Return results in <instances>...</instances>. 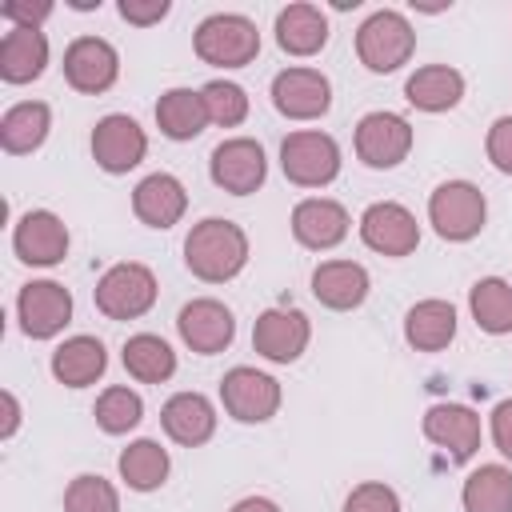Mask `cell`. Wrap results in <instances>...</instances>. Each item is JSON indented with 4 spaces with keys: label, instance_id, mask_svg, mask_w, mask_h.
Here are the masks:
<instances>
[{
    "label": "cell",
    "instance_id": "1",
    "mask_svg": "<svg viewBox=\"0 0 512 512\" xmlns=\"http://www.w3.org/2000/svg\"><path fill=\"white\" fill-rule=\"evenodd\" d=\"M184 264L204 284L236 280L244 272V264H248V236H244V228L236 220H224V216H204L184 236Z\"/></svg>",
    "mask_w": 512,
    "mask_h": 512
},
{
    "label": "cell",
    "instance_id": "2",
    "mask_svg": "<svg viewBox=\"0 0 512 512\" xmlns=\"http://www.w3.org/2000/svg\"><path fill=\"white\" fill-rule=\"evenodd\" d=\"M192 48L212 68H244L260 52V32L240 12H212V16H204L196 24Z\"/></svg>",
    "mask_w": 512,
    "mask_h": 512
},
{
    "label": "cell",
    "instance_id": "3",
    "mask_svg": "<svg viewBox=\"0 0 512 512\" xmlns=\"http://www.w3.org/2000/svg\"><path fill=\"white\" fill-rule=\"evenodd\" d=\"M488 220V200L472 180H444L428 196V224L436 228L440 240L464 244L484 232Z\"/></svg>",
    "mask_w": 512,
    "mask_h": 512
},
{
    "label": "cell",
    "instance_id": "4",
    "mask_svg": "<svg viewBox=\"0 0 512 512\" xmlns=\"http://www.w3.org/2000/svg\"><path fill=\"white\" fill-rule=\"evenodd\" d=\"M412 52H416V32L408 16L396 8H380L356 28V56L368 72H380V76L396 72L412 60Z\"/></svg>",
    "mask_w": 512,
    "mask_h": 512
},
{
    "label": "cell",
    "instance_id": "5",
    "mask_svg": "<svg viewBox=\"0 0 512 512\" xmlns=\"http://www.w3.org/2000/svg\"><path fill=\"white\" fill-rule=\"evenodd\" d=\"M280 168L296 188H324L340 176V144L320 128L288 132L280 144Z\"/></svg>",
    "mask_w": 512,
    "mask_h": 512
},
{
    "label": "cell",
    "instance_id": "6",
    "mask_svg": "<svg viewBox=\"0 0 512 512\" xmlns=\"http://www.w3.org/2000/svg\"><path fill=\"white\" fill-rule=\"evenodd\" d=\"M156 276L148 264H136V260H120L112 264L100 280H96V308L108 316V320H140L152 304H156Z\"/></svg>",
    "mask_w": 512,
    "mask_h": 512
},
{
    "label": "cell",
    "instance_id": "7",
    "mask_svg": "<svg viewBox=\"0 0 512 512\" xmlns=\"http://www.w3.org/2000/svg\"><path fill=\"white\" fill-rule=\"evenodd\" d=\"M220 404L240 424H264L280 412V380L260 368L236 364L220 380Z\"/></svg>",
    "mask_w": 512,
    "mask_h": 512
},
{
    "label": "cell",
    "instance_id": "8",
    "mask_svg": "<svg viewBox=\"0 0 512 512\" xmlns=\"http://www.w3.org/2000/svg\"><path fill=\"white\" fill-rule=\"evenodd\" d=\"M352 144H356V156L368 164V168H396L408 160L412 152V124L400 116V112H364L356 120V132H352Z\"/></svg>",
    "mask_w": 512,
    "mask_h": 512
},
{
    "label": "cell",
    "instance_id": "9",
    "mask_svg": "<svg viewBox=\"0 0 512 512\" xmlns=\"http://www.w3.org/2000/svg\"><path fill=\"white\" fill-rule=\"evenodd\" d=\"M208 176L216 188L232 192V196H252L264 176H268V156L260 148V140L252 136H232V140H220L208 156Z\"/></svg>",
    "mask_w": 512,
    "mask_h": 512
},
{
    "label": "cell",
    "instance_id": "10",
    "mask_svg": "<svg viewBox=\"0 0 512 512\" xmlns=\"http://www.w3.org/2000/svg\"><path fill=\"white\" fill-rule=\"evenodd\" d=\"M16 316L28 340H52L72 320V292L56 280H28L16 296Z\"/></svg>",
    "mask_w": 512,
    "mask_h": 512
},
{
    "label": "cell",
    "instance_id": "11",
    "mask_svg": "<svg viewBox=\"0 0 512 512\" xmlns=\"http://www.w3.org/2000/svg\"><path fill=\"white\" fill-rule=\"evenodd\" d=\"M272 104L288 120H320L332 108V80L320 68H284L272 76Z\"/></svg>",
    "mask_w": 512,
    "mask_h": 512
},
{
    "label": "cell",
    "instance_id": "12",
    "mask_svg": "<svg viewBox=\"0 0 512 512\" xmlns=\"http://www.w3.org/2000/svg\"><path fill=\"white\" fill-rule=\"evenodd\" d=\"M360 240H364L372 252L400 260V256H412V252H416V244H420V224H416V216H412L404 204H396V200H376V204H368V208L360 212Z\"/></svg>",
    "mask_w": 512,
    "mask_h": 512
},
{
    "label": "cell",
    "instance_id": "13",
    "mask_svg": "<svg viewBox=\"0 0 512 512\" xmlns=\"http://www.w3.org/2000/svg\"><path fill=\"white\" fill-rule=\"evenodd\" d=\"M312 340V320L300 308H264L252 324V348L272 364H292Z\"/></svg>",
    "mask_w": 512,
    "mask_h": 512
},
{
    "label": "cell",
    "instance_id": "14",
    "mask_svg": "<svg viewBox=\"0 0 512 512\" xmlns=\"http://www.w3.org/2000/svg\"><path fill=\"white\" fill-rule=\"evenodd\" d=\"M176 332H180V340H184L196 356H216V352H224V348L232 344V336H236V316H232L228 304H220V300H212V296H196V300H188V304L180 308Z\"/></svg>",
    "mask_w": 512,
    "mask_h": 512
},
{
    "label": "cell",
    "instance_id": "15",
    "mask_svg": "<svg viewBox=\"0 0 512 512\" xmlns=\"http://www.w3.org/2000/svg\"><path fill=\"white\" fill-rule=\"evenodd\" d=\"M120 76V56L104 36H76L64 48V80L84 92V96H100L116 84Z\"/></svg>",
    "mask_w": 512,
    "mask_h": 512
},
{
    "label": "cell",
    "instance_id": "16",
    "mask_svg": "<svg viewBox=\"0 0 512 512\" xmlns=\"http://www.w3.org/2000/svg\"><path fill=\"white\" fill-rule=\"evenodd\" d=\"M144 152H148V136L132 116L108 112L104 120H96V128H92V160L104 172L124 176L144 160Z\"/></svg>",
    "mask_w": 512,
    "mask_h": 512
},
{
    "label": "cell",
    "instance_id": "17",
    "mask_svg": "<svg viewBox=\"0 0 512 512\" xmlns=\"http://www.w3.org/2000/svg\"><path fill=\"white\" fill-rule=\"evenodd\" d=\"M12 248L24 264L32 268H52L68 256V224L48 212V208H32L16 220L12 228Z\"/></svg>",
    "mask_w": 512,
    "mask_h": 512
},
{
    "label": "cell",
    "instance_id": "18",
    "mask_svg": "<svg viewBox=\"0 0 512 512\" xmlns=\"http://www.w3.org/2000/svg\"><path fill=\"white\" fill-rule=\"evenodd\" d=\"M424 436L444 448L456 464H464L480 448V416L468 404H432L424 412Z\"/></svg>",
    "mask_w": 512,
    "mask_h": 512
},
{
    "label": "cell",
    "instance_id": "19",
    "mask_svg": "<svg viewBox=\"0 0 512 512\" xmlns=\"http://www.w3.org/2000/svg\"><path fill=\"white\" fill-rule=\"evenodd\" d=\"M348 212L340 200H328V196H308L292 208V236L296 244L312 248V252H328L336 248L344 236H348Z\"/></svg>",
    "mask_w": 512,
    "mask_h": 512
},
{
    "label": "cell",
    "instance_id": "20",
    "mask_svg": "<svg viewBox=\"0 0 512 512\" xmlns=\"http://www.w3.org/2000/svg\"><path fill=\"white\" fill-rule=\"evenodd\" d=\"M132 212L148 228H172L188 212V192L172 172H152L132 188Z\"/></svg>",
    "mask_w": 512,
    "mask_h": 512
},
{
    "label": "cell",
    "instance_id": "21",
    "mask_svg": "<svg viewBox=\"0 0 512 512\" xmlns=\"http://www.w3.org/2000/svg\"><path fill=\"white\" fill-rule=\"evenodd\" d=\"M368 268L356 260H324L312 272V296L332 312H352L368 300Z\"/></svg>",
    "mask_w": 512,
    "mask_h": 512
},
{
    "label": "cell",
    "instance_id": "22",
    "mask_svg": "<svg viewBox=\"0 0 512 512\" xmlns=\"http://www.w3.org/2000/svg\"><path fill=\"white\" fill-rule=\"evenodd\" d=\"M160 424H164L168 440H176L184 448H200L216 432V408L204 392H176V396L164 400Z\"/></svg>",
    "mask_w": 512,
    "mask_h": 512
},
{
    "label": "cell",
    "instance_id": "23",
    "mask_svg": "<svg viewBox=\"0 0 512 512\" xmlns=\"http://www.w3.org/2000/svg\"><path fill=\"white\" fill-rule=\"evenodd\" d=\"M48 68V36L40 28H8L0 40V80L28 84Z\"/></svg>",
    "mask_w": 512,
    "mask_h": 512
},
{
    "label": "cell",
    "instance_id": "24",
    "mask_svg": "<svg viewBox=\"0 0 512 512\" xmlns=\"http://www.w3.org/2000/svg\"><path fill=\"white\" fill-rule=\"evenodd\" d=\"M48 368L64 388H88V384H96L104 376L108 352H104V344L96 336H68L64 344H56Z\"/></svg>",
    "mask_w": 512,
    "mask_h": 512
},
{
    "label": "cell",
    "instance_id": "25",
    "mask_svg": "<svg viewBox=\"0 0 512 512\" xmlns=\"http://www.w3.org/2000/svg\"><path fill=\"white\" fill-rule=\"evenodd\" d=\"M404 96L420 112H448L464 100V76L452 64H420L404 80Z\"/></svg>",
    "mask_w": 512,
    "mask_h": 512
},
{
    "label": "cell",
    "instance_id": "26",
    "mask_svg": "<svg viewBox=\"0 0 512 512\" xmlns=\"http://www.w3.org/2000/svg\"><path fill=\"white\" fill-rule=\"evenodd\" d=\"M404 340L416 352H440L456 340V308L440 296L432 300H416L404 312Z\"/></svg>",
    "mask_w": 512,
    "mask_h": 512
},
{
    "label": "cell",
    "instance_id": "27",
    "mask_svg": "<svg viewBox=\"0 0 512 512\" xmlns=\"http://www.w3.org/2000/svg\"><path fill=\"white\" fill-rule=\"evenodd\" d=\"M276 44L288 56H316L328 44V16L316 4H288L276 12Z\"/></svg>",
    "mask_w": 512,
    "mask_h": 512
},
{
    "label": "cell",
    "instance_id": "28",
    "mask_svg": "<svg viewBox=\"0 0 512 512\" xmlns=\"http://www.w3.org/2000/svg\"><path fill=\"white\" fill-rule=\"evenodd\" d=\"M52 108L44 100H20L0 116V144L12 156H28L48 140Z\"/></svg>",
    "mask_w": 512,
    "mask_h": 512
},
{
    "label": "cell",
    "instance_id": "29",
    "mask_svg": "<svg viewBox=\"0 0 512 512\" xmlns=\"http://www.w3.org/2000/svg\"><path fill=\"white\" fill-rule=\"evenodd\" d=\"M208 124V108L200 88H168L156 100V128L168 140H196Z\"/></svg>",
    "mask_w": 512,
    "mask_h": 512
},
{
    "label": "cell",
    "instance_id": "30",
    "mask_svg": "<svg viewBox=\"0 0 512 512\" xmlns=\"http://www.w3.org/2000/svg\"><path fill=\"white\" fill-rule=\"evenodd\" d=\"M120 360H124L128 376L140 380V384H164V380L176 376V352H172V344H168L164 336H156V332H136V336H128L124 348H120Z\"/></svg>",
    "mask_w": 512,
    "mask_h": 512
},
{
    "label": "cell",
    "instance_id": "31",
    "mask_svg": "<svg viewBox=\"0 0 512 512\" xmlns=\"http://www.w3.org/2000/svg\"><path fill=\"white\" fill-rule=\"evenodd\" d=\"M464 512H512V468L508 464H480L464 476L460 488Z\"/></svg>",
    "mask_w": 512,
    "mask_h": 512
},
{
    "label": "cell",
    "instance_id": "32",
    "mask_svg": "<svg viewBox=\"0 0 512 512\" xmlns=\"http://www.w3.org/2000/svg\"><path fill=\"white\" fill-rule=\"evenodd\" d=\"M468 308L480 332L488 336H508L512 332V280L504 276H484L468 292Z\"/></svg>",
    "mask_w": 512,
    "mask_h": 512
},
{
    "label": "cell",
    "instance_id": "33",
    "mask_svg": "<svg viewBox=\"0 0 512 512\" xmlns=\"http://www.w3.org/2000/svg\"><path fill=\"white\" fill-rule=\"evenodd\" d=\"M116 468H120V480H124L132 492H156V488L168 480L172 460H168V452H164L156 440L144 436V440H132V444L120 452Z\"/></svg>",
    "mask_w": 512,
    "mask_h": 512
},
{
    "label": "cell",
    "instance_id": "34",
    "mask_svg": "<svg viewBox=\"0 0 512 512\" xmlns=\"http://www.w3.org/2000/svg\"><path fill=\"white\" fill-rule=\"evenodd\" d=\"M92 416H96L100 432L124 436V432H132V428L144 420V400H140V392H132L128 384H112V388H104V392L96 396Z\"/></svg>",
    "mask_w": 512,
    "mask_h": 512
},
{
    "label": "cell",
    "instance_id": "35",
    "mask_svg": "<svg viewBox=\"0 0 512 512\" xmlns=\"http://www.w3.org/2000/svg\"><path fill=\"white\" fill-rule=\"evenodd\" d=\"M64 512H120V492L96 472H80L64 488Z\"/></svg>",
    "mask_w": 512,
    "mask_h": 512
},
{
    "label": "cell",
    "instance_id": "36",
    "mask_svg": "<svg viewBox=\"0 0 512 512\" xmlns=\"http://www.w3.org/2000/svg\"><path fill=\"white\" fill-rule=\"evenodd\" d=\"M204 96V108H208V124H220V128H236L244 124L248 116V92L232 80H208L200 88Z\"/></svg>",
    "mask_w": 512,
    "mask_h": 512
},
{
    "label": "cell",
    "instance_id": "37",
    "mask_svg": "<svg viewBox=\"0 0 512 512\" xmlns=\"http://www.w3.org/2000/svg\"><path fill=\"white\" fill-rule=\"evenodd\" d=\"M344 512H400V496L384 480H364L344 496Z\"/></svg>",
    "mask_w": 512,
    "mask_h": 512
},
{
    "label": "cell",
    "instance_id": "38",
    "mask_svg": "<svg viewBox=\"0 0 512 512\" xmlns=\"http://www.w3.org/2000/svg\"><path fill=\"white\" fill-rule=\"evenodd\" d=\"M484 152H488L496 172L512 176V116H496L492 120V128L484 136Z\"/></svg>",
    "mask_w": 512,
    "mask_h": 512
},
{
    "label": "cell",
    "instance_id": "39",
    "mask_svg": "<svg viewBox=\"0 0 512 512\" xmlns=\"http://www.w3.org/2000/svg\"><path fill=\"white\" fill-rule=\"evenodd\" d=\"M0 16L12 20V28H40L52 16V0H4Z\"/></svg>",
    "mask_w": 512,
    "mask_h": 512
},
{
    "label": "cell",
    "instance_id": "40",
    "mask_svg": "<svg viewBox=\"0 0 512 512\" xmlns=\"http://www.w3.org/2000/svg\"><path fill=\"white\" fill-rule=\"evenodd\" d=\"M172 12L168 0H120V16L136 28H148V24H160L164 16Z\"/></svg>",
    "mask_w": 512,
    "mask_h": 512
},
{
    "label": "cell",
    "instance_id": "41",
    "mask_svg": "<svg viewBox=\"0 0 512 512\" xmlns=\"http://www.w3.org/2000/svg\"><path fill=\"white\" fill-rule=\"evenodd\" d=\"M488 432H492V444L504 460H512V400H500L488 416Z\"/></svg>",
    "mask_w": 512,
    "mask_h": 512
},
{
    "label": "cell",
    "instance_id": "42",
    "mask_svg": "<svg viewBox=\"0 0 512 512\" xmlns=\"http://www.w3.org/2000/svg\"><path fill=\"white\" fill-rule=\"evenodd\" d=\"M16 428H20V400H16V392H4V428H0V436L12 440Z\"/></svg>",
    "mask_w": 512,
    "mask_h": 512
},
{
    "label": "cell",
    "instance_id": "43",
    "mask_svg": "<svg viewBox=\"0 0 512 512\" xmlns=\"http://www.w3.org/2000/svg\"><path fill=\"white\" fill-rule=\"evenodd\" d=\"M228 512H280V504L268 500V496H244V500H236Z\"/></svg>",
    "mask_w": 512,
    "mask_h": 512
},
{
    "label": "cell",
    "instance_id": "44",
    "mask_svg": "<svg viewBox=\"0 0 512 512\" xmlns=\"http://www.w3.org/2000/svg\"><path fill=\"white\" fill-rule=\"evenodd\" d=\"M72 8H84L88 12V8H100V0H72Z\"/></svg>",
    "mask_w": 512,
    "mask_h": 512
}]
</instances>
